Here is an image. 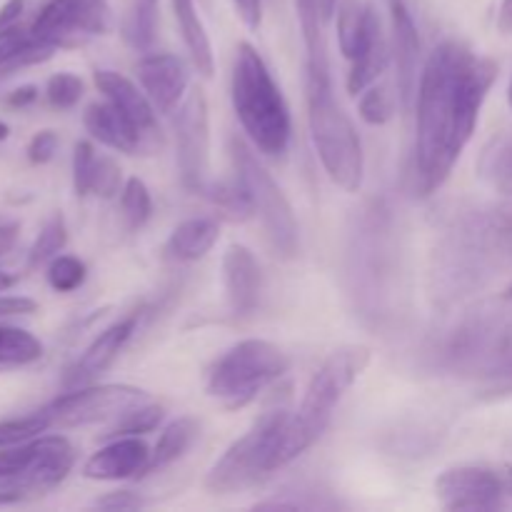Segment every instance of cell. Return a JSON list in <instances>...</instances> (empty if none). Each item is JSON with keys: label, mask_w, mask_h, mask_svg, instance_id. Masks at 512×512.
Segmentation results:
<instances>
[{"label": "cell", "mask_w": 512, "mask_h": 512, "mask_svg": "<svg viewBox=\"0 0 512 512\" xmlns=\"http://www.w3.org/2000/svg\"><path fill=\"white\" fill-rule=\"evenodd\" d=\"M393 108H395V100L385 88H373V85H370L368 90L360 93L358 113L368 125L388 123V120L393 118Z\"/></svg>", "instance_id": "35"}, {"label": "cell", "mask_w": 512, "mask_h": 512, "mask_svg": "<svg viewBox=\"0 0 512 512\" xmlns=\"http://www.w3.org/2000/svg\"><path fill=\"white\" fill-rule=\"evenodd\" d=\"M20 223L15 218H8V215H0V238L13 240L18 235Z\"/></svg>", "instance_id": "47"}, {"label": "cell", "mask_w": 512, "mask_h": 512, "mask_svg": "<svg viewBox=\"0 0 512 512\" xmlns=\"http://www.w3.org/2000/svg\"><path fill=\"white\" fill-rule=\"evenodd\" d=\"M75 463V448L63 435H40L33 440V458L28 468L13 480L0 483V505H13L33 495L58 488Z\"/></svg>", "instance_id": "12"}, {"label": "cell", "mask_w": 512, "mask_h": 512, "mask_svg": "<svg viewBox=\"0 0 512 512\" xmlns=\"http://www.w3.org/2000/svg\"><path fill=\"white\" fill-rule=\"evenodd\" d=\"M38 303L25 295H0V320L18 318V315H33Z\"/></svg>", "instance_id": "40"}, {"label": "cell", "mask_w": 512, "mask_h": 512, "mask_svg": "<svg viewBox=\"0 0 512 512\" xmlns=\"http://www.w3.org/2000/svg\"><path fill=\"white\" fill-rule=\"evenodd\" d=\"M505 300H510L512 303V283L508 285V290H505Z\"/></svg>", "instance_id": "52"}, {"label": "cell", "mask_w": 512, "mask_h": 512, "mask_svg": "<svg viewBox=\"0 0 512 512\" xmlns=\"http://www.w3.org/2000/svg\"><path fill=\"white\" fill-rule=\"evenodd\" d=\"M35 100H38V88H35V85H23V88H15L13 93L5 98V103H8L10 108H28Z\"/></svg>", "instance_id": "45"}, {"label": "cell", "mask_w": 512, "mask_h": 512, "mask_svg": "<svg viewBox=\"0 0 512 512\" xmlns=\"http://www.w3.org/2000/svg\"><path fill=\"white\" fill-rule=\"evenodd\" d=\"M83 125L90 133V138H95L105 148L115 150V153L135 155L143 150V138H140L138 128L110 100L88 105V110L83 115Z\"/></svg>", "instance_id": "20"}, {"label": "cell", "mask_w": 512, "mask_h": 512, "mask_svg": "<svg viewBox=\"0 0 512 512\" xmlns=\"http://www.w3.org/2000/svg\"><path fill=\"white\" fill-rule=\"evenodd\" d=\"M135 328H138V315L135 313L125 315L118 323L108 325V328L85 348V353L75 360L73 368L65 373V388H83V385L93 383L98 375H103L105 370L115 363V358H118L120 350L125 348V343L133 338Z\"/></svg>", "instance_id": "17"}, {"label": "cell", "mask_w": 512, "mask_h": 512, "mask_svg": "<svg viewBox=\"0 0 512 512\" xmlns=\"http://www.w3.org/2000/svg\"><path fill=\"white\" fill-rule=\"evenodd\" d=\"M512 263V195L460 215L433 253V295L448 305L483 288Z\"/></svg>", "instance_id": "2"}, {"label": "cell", "mask_w": 512, "mask_h": 512, "mask_svg": "<svg viewBox=\"0 0 512 512\" xmlns=\"http://www.w3.org/2000/svg\"><path fill=\"white\" fill-rule=\"evenodd\" d=\"M58 145H60V140L53 130H40V133H35L33 138H30L28 160L33 165L50 163V160L55 158V153H58Z\"/></svg>", "instance_id": "39"}, {"label": "cell", "mask_w": 512, "mask_h": 512, "mask_svg": "<svg viewBox=\"0 0 512 512\" xmlns=\"http://www.w3.org/2000/svg\"><path fill=\"white\" fill-rule=\"evenodd\" d=\"M305 90L310 138L325 173L338 188L358 193L365 178V155L358 128L335 98L333 80L305 83Z\"/></svg>", "instance_id": "5"}, {"label": "cell", "mask_w": 512, "mask_h": 512, "mask_svg": "<svg viewBox=\"0 0 512 512\" xmlns=\"http://www.w3.org/2000/svg\"><path fill=\"white\" fill-rule=\"evenodd\" d=\"M150 395L133 385H83L55 398L45 415L60 428H80V425L108 423L115 425L130 410L150 403Z\"/></svg>", "instance_id": "9"}, {"label": "cell", "mask_w": 512, "mask_h": 512, "mask_svg": "<svg viewBox=\"0 0 512 512\" xmlns=\"http://www.w3.org/2000/svg\"><path fill=\"white\" fill-rule=\"evenodd\" d=\"M15 285V278L10 273H5V270H0V293H5L8 288H13Z\"/></svg>", "instance_id": "48"}, {"label": "cell", "mask_w": 512, "mask_h": 512, "mask_svg": "<svg viewBox=\"0 0 512 512\" xmlns=\"http://www.w3.org/2000/svg\"><path fill=\"white\" fill-rule=\"evenodd\" d=\"M368 363L370 350L365 345H343L325 358V363L310 380L300 408L290 413L280 428L273 455H270V468H285L318 443L333 420L335 408L353 388L355 380L365 373Z\"/></svg>", "instance_id": "3"}, {"label": "cell", "mask_w": 512, "mask_h": 512, "mask_svg": "<svg viewBox=\"0 0 512 512\" xmlns=\"http://www.w3.org/2000/svg\"><path fill=\"white\" fill-rule=\"evenodd\" d=\"M120 210L128 223L130 230H140L153 215V198H150L148 185L140 178L125 180L123 190H120Z\"/></svg>", "instance_id": "28"}, {"label": "cell", "mask_w": 512, "mask_h": 512, "mask_svg": "<svg viewBox=\"0 0 512 512\" xmlns=\"http://www.w3.org/2000/svg\"><path fill=\"white\" fill-rule=\"evenodd\" d=\"M220 238V225L213 218H188L165 240V258L173 263H195L213 250Z\"/></svg>", "instance_id": "21"}, {"label": "cell", "mask_w": 512, "mask_h": 512, "mask_svg": "<svg viewBox=\"0 0 512 512\" xmlns=\"http://www.w3.org/2000/svg\"><path fill=\"white\" fill-rule=\"evenodd\" d=\"M158 28V0H130L123 18V38L138 53H148Z\"/></svg>", "instance_id": "26"}, {"label": "cell", "mask_w": 512, "mask_h": 512, "mask_svg": "<svg viewBox=\"0 0 512 512\" xmlns=\"http://www.w3.org/2000/svg\"><path fill=\"white\" fill-rule=\"evenodd\" d=\"M43 358V343L25 328L0 323V368H20Z\"/></svg>", "instance_id": "27"}, {"label": "cell", "mask_w": 512, "mask_h": 512, "mask_svg": "<svg viewBox=\"0 0 512 512\" xmlns=\"http://www.w3.org/2000/svg\"><path fill=\"white\" fill-rule=\"evenodd\" d=\"M203 195H208L220 210H225L235 220H245L255 213L253 200H250L248 190L243 188V183L238 178L233 183H208Z\"/></svg>", "instance_id": "30"}, {"label": "cell", "mask_w": 512, "mask_h": 512, "mask_svg": "<svg viewBox=\"0 0 512 512\" xmlns=\"http://www.w3.org/2000/svg\"><path fill=\"white\" fill-rule=\"evenodd\" d=\"M290 410L275 408L260 415L253 428L235 440L228 450L218 458V463L208 470L205 488L213 495H233L253 488L260 480L273 473L270 455H273L275 440L280 428L288 420Z\"/></svg>", "instance_id": "7"}, {"label": "cell", "mask_w": 512, "mask_h": 512, "mask_svg": "<svg viewBox=\"0 0 512 512\" xmlns=\"http://www.w3.org/2000/svg\"><path fill=\"white\" fill-rule=\"evenodd\" d=\"M85 270L83 260H78L75 255H55L48 263V285L55 290V293H73L80 285L85 283Z\"/></svg>", "instance_id": "32"}, {"label": "cell", "mask_w": 512, "mask_h": 512, "mask_svg": "<svg viewBox=\"0 0 512 512\" xmlns=\"http://www.w3.org/2000/svg\"><path fill=\"white\" fill-rule=\"evenodd\" d=\"M120 188V165L115 163L108 155H98V163H95L93 173V185H90V195H98V198H113L118 195Z\"/></svg>", "instance_id": "37"}, {"label": "cell", "mask_w": 512, "mask_h": 512, "mask_svg": "<svg viewBox=\"0 0 512 512\" xmlns=\"http://www.w3.org/2000/svg\"><path fill=\"white\" fill-rule=\"evenodd\" d=\"M23 13H25V0H8V3L0 8V33L23 23Z\"/></svg>", "instance_id": "44"}, {"label": "cell", "mask_w": 512, "mask_h": 512, "mask_svg": "<svg viewBox=\"0 0 512 512\" xmlns=\"http://www.w3.org/2000/svg\"><path fill=\"white\" fill-rule=\"evenodd\" d=\"M223 285L228 308L235 318H245L258 308L260 300V265L245 245H230L223 255Z\"/></svg>", "instance_id": "19"}, {"label": "cell", "mask_w": 512, "mask_h": 512, "mask_svg": "<svg viewBox=\"0 0 512 512\" xmlns=\"http://www.w3.org/2000/svg\"><path fill=\"white\" fill-rule=\"evenodd\" d=\"M508 103H510V108H512V75H510V85H508Z\"/></svg>", "instance_id": "51"}, {"label": "cell", "mask_w": 512, "mask_h": 512, "mask_svg": "<svg viewBox=\"0 0 512 512\" xmlns=\"http://www.w3.org/2000/svg\"><path fill=\"white\" fill-rule=\"evenodd\" d=\"M110 5L105 0H48L30 23V33L55 50L78 45L88 35L110 30Z\"/></svg>", "instance_id": "10"}, {"label": "cell", "mask_w": 512, "mask_h": 512, "mask_svg": "<svg viewBox=\"0 0 512 512\" xmlns=\"http://www.w3.org/2000/svg\"><path fill=\"white\" fill-rule=\"evenodd\" d=\"M160 420H163V408H160L155 400H150V403L130 410V413L125 415V418H120L115 425H110L108 435H113V438H125V435H145V433H150V430L158 428Z\"/></svg>", "instance_id": "33"}, {"label": "cell", "mask_w": 512, "mask_h": 512, "mask_svg": "<svg viewBox=\"0 0 512 512\" xmlns=\"http://www.w3.org/2000/svg\"><path fill=\"white\" fill-rule=\"evenodd\" d=\"M498 78V63L458 40H445L425 60L415 110V188L433 195L473 140L480 110Z\"/></svg>", "instance_id": "1"}, {"label": "cell", "mask_w": 512, "mask_h": 512, "mask_svg": "<svg viewBox=\"0 0 512 512\" xmlns=\"http://www.w3.org/2000/svg\"><path fill=\"white\" fill-rule=\"evenodd\" d=\"M93 78L105 100L123 110L130 123L138 128L140 138H143V150H155V145H160V125L155 118L158 110L150 103L145 90H140L133 80L115 70H95Z\"/></svg>", "instance_id": "15"}, {"label": "cell", "mask_w": 512, "mask_h": 512, "mask_svg": "<svg viewBox=\"0 0 512 512\" xmlns=\"http://www.w3.org/2000/svg\"><path fill=\"white\" fill-rule=\"evenodd\" d=\"M8 138H10V125L0 120V143H3V140H8Z\"/></svg>", "instance_id": "50"}, {"label": "cell", "mask_w": 512, "mask_h": 512, "mask_svg": "<svg viewBox=\"0 0 512 512\" xmlns=\"http://www.w3.org/2000/svg\"><path fill=\"white\" fill-rule=\"evenodd\" d=\"M385 3L390 15V50L398 68V95L403 108H410L418 95L420 33L408 0H385Z\"/></svg>", "instance_id": "14"}, {"label": "cell", "mask_w": 512, "mask_h": 512, "mask_svg": "<svg viewBox=\"0 0 512 512\" xmlns=\"http://www.w3.org/2000/svg\"><path fill=\"white\" fill-rule=\"evenodd\" d=\"M198 435H200L198 420L188 418V415H183V418H178V420H173V423L165 425L163 433H160V438H158V443H155L153 455H150L148 473L168 468V465H173L175 460L183 458V455L190 450V445L198 440Z\"/></svg>", "instance_id": "24"}, {"label": "cell", "mask_w": 512, "mask_h": 512, "mask_svg": "<svg viewBox=\"0 0 512 512\" xmlns=\"http://www.w3.org/2000/svg\"><path fill=\"white\" fill-rule=\"evenodd\" d=\"M290 368V360L278 345L260 338L240 340L228 350L208 375V395L223 408L240 410L255 400V395Z\"/></svg>", "instance_id": "6"}, {"label": "cell", "mask_w": 512, "mask_h": 512, "mask_svg": "<svg viewBox=\"0 0 512 512\" xmlns=\"http://www.w3.org/2000/svg\"><path fill=\"white\" fill-rule=\"evenodd\" d=\"M230 155H233L235 163V178L248 190L273 250L285 260L295 258L300 250V228L280 185L265 170V165L255 158L253 148H248L240 138L230 140Z\"/></svg>", "instance_id": "8"}, {"label": "cell", "mask_w": 512, "mask_h": 512, "mask_svg": "<svg viewBox=\"0 0 512 512\" xmlns=\"http://www.w3.org/2000/svg\"><path fill=\"white\" fill-rule=\"evenodd\" d=\"M233 8L250 30L260 28V23H263V0H233Z\"/></svg>", "instance_id": "42"}, {"label": "cell", "mask_w": 512, "mask_h": 512, "mask_svg": "<svg viewBox=\"0 0 512 512\" xmlns=\"http://www.w3.org/2000/svg\"><path fill=\"white\" fill-rule=\"evenodd\" d=\"M230 98L253 148L270 158L288 150L290 133H293L288 103L265 60L250 43L238 45Z\"/></svg>", "instance_id": "4"}, {"label": "cell", "mask_w": 512, "mask_h": 512, "mask_svg": "<svg viewBox=\"0 0 512 512\" xmlns=\"http://www.w3.org/2000/svg\"><path fill=\"white\" fill-rule=\"evenodd\" d=\"M65 243H68V228H65V220L60 213H53L48 220H45L38 238H35L33 248H30L28 265L30 268H38V265L48 263V260H53L55 255L65 248Z\"/></svg>", "instance_id": "29"}, {"label": "cell", "mask_w": 512, "mask_h": 512, "mask_svg": "<svg viewBox=\"0 0 512 512\" xmlns=\"http://www.w3.org/2000/svg\"><path fill=\"white\" fill-rule=\"evenodd\" d=\"M498 30L503 35H512V0H503V3H500Z\"/></svg>", "instance_id": "46"}, {"label": "cell", "mask_w": 512, "mask_h": 512, "mask_svg": "<svg viewBox=\"0 0 512 512\" xmlns=\"http://www.w3.org/2000/svg\"><path fill=\"white\" fill-rule=\"evenodd\" d=\"M138 80L158 113H173L185 100L188 65L173 53H150L138 60Z\"/></svg>", "instance_id": "16"}, {"label": "cell", "mask_w": 512, "mask_h": 512, "mask_svg": "<svg viewBox=\"0 0 512 512\" xmlns=\"http://www.w3.org/2000/svg\"><path fill=\"white\" fill-rule=\"evenodd\" d=\"M390 55H393V50H390L388 38L383 33V23H378L365 53L358 60H353V68L348 73V93L360 95L363 90H368L385 73V68L390 63Z\"/></svg>", "instance_id": "25"}, {"label": "cell", "mask_w": 512, "mask_h": 512, "mask_svg": "<svg viewBox=\"0 0 512 512\" xmlns=\"http://www.w3.org/2000/svg\"><path fill=\"white\" fill-rule=\"evenodd\" d=\"M380 23L378 13L360 0H343L338 5V43L340 53L353 63L368 48L375 25Z\"/></svg>", "instance_id": "22"}, {"label": "cell", "mask_w": 512, "mask_h": 512, "mask_svg": "<svg viewBox=\"0 0 512 512\" xmlns=\"http://www.w3.org/2000/svg\"><path fill=\"white\" fill-rule=\"evenodd\" d=\"M30 458H33V440L15 448H0V483L18 478L28 468Z\"/></svg>", "instance_id": "38"}, {"label": "cell", "mask_w": 512, "mask_h": 512, "mask_svg": "<svg viewBox=\"0 0 512 512\" xmlns=\"http://www.w3.org/2000/svg\"><path fill=\"white\" fill-rule=\"evenodd\" d=\"M503 480H505V490H508V493L512 495V465H508V468H505Z\"/></svg>", "instance_id": "49"}, {"label": "cell", "mask_w": 512, "mask_h": 512, "mask_svg": "<svg viewBox=\"0 0 512 512\" xmlns=\"http://www.w3.org/2000/svg\"><path fill=\"white\" fill-rule=\"evenodd\" d=\"M48 428H53L45 410H38L33 415L13 420H0V448H15V445L30 443V440L40 438Z\"/></svg>", "instance_id": "31"}, {"label": "cell", "mask_w": 512, "mask_h": 512, "mask_svg": "<svg viewBox=\"0 0 512 512\" xmlns=\"http://www.w3.org/2000/svg\"><path fill=\"white\" fill-rule=\"evenodd\" d=\"M170 3H173L175 23H178L180 35H183V43L185 48H188L190 60H193V68L198 70L203 78H213V45H210L208 30H205L198 10H195V0H170Z\"/></svg>", "instance_id": "23"}, {"label": "cell", "mask_w": 512, "mask_h": 512, "mask_svg": "<svg viewBox=\"0 0 512 512\" xmlns=\"http://www.w3.org/2000/svg\"><path fill=\"white\" fill-rule=\"evenodd\" d=\"M95 505L103 510H138L143 508L145 500H140L138 495L128 493V490H120V493L105 495V498H100Z\"/></svg>", "instance_id": "41"}, {"label": "cell", "mask_w": 512, "mask_h": 512, "mask_svg": "<svg viewBox=\"0 0 512 512\" xmlns=\"http://www.w3.org/2000/svg\"><path fill=\"white\" fill-rule=\"evenodd\" d=\"M150 455L153 453L145 445V440H140L138 435H125V438H115L113 443L90 455L83 475L88 480H100V483H118V480L135 478V475L148 473Z\"/></svg>", "instance_id": "18"}, {"label": "cell", "mask_w": 512, "mask_h": 512, "mask_svg": "<svg viewBox=\"0 0 512 512\" xmlns=\"http://www.w3.org/2000/svg\"><path fill=\"white\" fill-rule=\"evenodd\" d=\"M83 80L73 73H55L45 85V98L48 105L55 110H70L83 98Z\"/></svg>", "instance_id": "34"}, {"label": "cell", "mask_w": 512, "mask_h": 512, "mask_svg": "<svg viewBox=\"0 0 512 512\" xmlns=\"http://www.w3.org/2000/svg\"><path fill=\"white\" fill-rule=\"evenodd\" d=\"M180 180L193 193H205L210 178V115L203 90H193L180 103L175 118Z\"/></svg>", "instance_id": "11"}, {"label": "cell", "mask_w": 512, "mask_h": 512, "mask_svg": "<svg viewBox=\"0 0 512 512\" xmlns=\"http://www.w3.org/2000/svg\"><path fill=\"white\" fill-rule=\"evenodd\" d=\"M95 163H98V153L88 140H80L73 148V190L75 195L85 198L90 195V185H93Z\"/></svg>", "instance_id": "36"}, {"label": "cell", "mask_w": 512, "mask_h": 512, "mask_svg": "<svg viewBox=\"0 0 512 512\" xmlns=\"http://www.w3.org/2000/svg\"><path fill=\"white\" fill-rule=\"evenodd\" d=\"M505 480L478 465L450 468L435 480V498L445 510H498L505 505Z\"/></svg>", "instance_id": "13"}, {"label": "cell", "mask_w": 512, "mask_h": 512, "mask_svg": "<svg viewBox=\"0 0 512 512\" xmlns=\"http://www.w3.org/2000/svg\"><path fill=\"white\" fill-rule=\"evenodd\" d=\"M295 5H298V15L313 13V15H318L325 25H328L330 20H333V15L338 13L340 0H295Z\"/></svg>", "instance_id": "43"}]
</instances>
